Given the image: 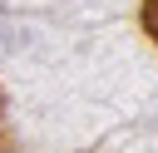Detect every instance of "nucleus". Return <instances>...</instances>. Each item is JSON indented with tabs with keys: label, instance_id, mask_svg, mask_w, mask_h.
Instances as JSON below:
<instances>
[{
	"label": "nucleus",
	"instance_id": "f257e3e1",
	"mask_svg": "<svg viewBox=\"0 0 158 153\" xmlns=\"http://www.w3.org/2000/svg\"><path fill=\"white\" fill-rule=\"evenodd\" d=\"M143 30L158 39V0H143Z\"/></svg>",
	"mask_w": 158,
	"mask_h": 153
},
{
	"label": "nucleus",
	"instance_id": "f03ea898",
	"mask_svg": "<svg viewBox=\"0 0 158 153\" xmlns=\"http://www.w3.org/2000/svg\"><path fill=\"white\" fill-rule=\"evenodd\" d=\"M0 153H10V138H5V109H0Z\"/></svg>",
	"mask_w": 158,
	"mask_h": 153
}]
</instances>
